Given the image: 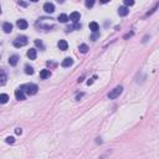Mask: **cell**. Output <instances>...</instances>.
Listing matches in <instances>:
<instances>
[{"label":"cell","mask_w":159,"mask_h":159,"mask_svg":"<svg viewBox=\"0 0 159 159\" xmlns=\"http://www.w3.org/2000/svg\"><path fill=\"white\" fill-rule=\"evenodd\" d=\"M14 142H15V138H14V137H8V138H6V143H9V144H12Z\"/></svg>","instance_id":"obj_25"},{"label":"cell","mask_w":159,"mask_h":159,"mask_svg":"<svg viewBox=\"0 0 159 159\" xmlns=\"http://www.w3.org/2000/svg\"><path fill=\"white\" fill-rule=\"evenodd\" d=\"M128 12H129V10H128V8H127V6H119V9H118V15L119 16H127V15H128Z\"/></svg>","instance_id":"obj_10"},{"label":"cell","mask_w":159,"mask_h":159,"mask_svg":"<svg viewBox=\"0 0 159 159\" xmlns=\"http://www.w3.org/2000/svg\"><path fill=\"white\" fill-rule=\"evenodd\" d=\"M57 20H58L60 23H67L68 20H70V17H68L66 14H61V15H58Z\"/></svg>","instance_id":"obj_17"},{"label":"cell","mask_w":159,"mask_h":159,"mask_svg":"<svg viewBox=\"0 0 159 159\" xmlns=\"http://www.w3.org/2000/svg\"><path fill=\"white\" fill-rule=\"evenodd\" d=\"M83 96V93H80V95H77V96H76V101H78L80 98H81V97Z\"/></svg>","instance_id":"obj_30"},{"label":"cell","mask_w":159,"mask_h":159,"mask_svg":"<svg viewBox=\"0 0 159 159\" xmlns=\"http://www.w3.org/2000/svg\"><path fill=\"white\" fill-rule=\"evenodd\" d=\"M122 91H123V87H122V86H117V87H114L111 92H108V98H109V100H114V98H117V97L122 93Z\"/></svg>","instance_id":"obj_3"},{"label":"cell","mask_w":159,"mask_h":159,"mask_svg":"<svg viewBox=\"0 0 159 159\" xmlns=\"http://www.w3.org/2000/svg\"><path fill=\"white\" fill-rule=\"evenodd\" d=\"M26 44H28V37L26 36H19V37H16V39L12 41V45H14V47H16V49L23 47Z\"/></svg>","instance_id":"obj_2"},{"label":"cell","mask_w":159,"mask_h":159,"mask_svg":"<svg viewBox=\"0 0 159 159\" xmlns=\"http://www.w3.org/2000/svg\"><path fill=\"white\" fill-rule=\"evenodd\" d=\"M3 30H4L5 34H9V32L12 31V25L10 23H4L3 24Z\"/></svg>","instance_id":"obj_12"},{"label":"cell","mask_w":159,"mask_h":159,"mask_svg":"<svg viewBox=\"0 0 159 159\" xmlns=\"http://www.w3.org/2000/svg\"><path fill=\"white\" fill-rule=\"evenodd\" d=\"M16 25H17V28L20 29V30H25V29H28L29 23L25 20V19H20V20H17Z\"/></svg>","instance_id":"obj_6"},{"label":"cell","mask_w":159,"mask_h":159,"mask_svg":"<svg viewBox=\"0 0 159 159\" xmlns=\"http://www.w3.org/2000/svg\"><path fill=\"white\" fill-rule=\"evenodd\" d=\"M78 50H80V52H82V54H86V52L88 51V46L86 45V44H81V45L78 46Z\"/></svg>","instance_id":"obj_19"},{"label":"cell","mask_w":159,"mask_h":159,"mask_svg":"<svg viewBox=\"0 0 159 159\" xmlns=\"http://www.w3.org/2000/svg\"><path fill=\"white\" fill-rule=\"evenodd\" d=\"M98 37H100V32H93V34H92V36H91V40H92V41H96Z\"/></svg>","instance_id":"obj_24"},{"label":"cell","mask_w":159,"mask_h":159,"mask_svg":"<svg viewBox=\"0 0 159 159\" xmlns=\"http://www.w3.org/2000/svg\"><path fill=\"white\" fill-rule=\"evenodd\" d=\"M6 83V74H5V70H1L0 71V85L4 86Z\"/></svg>","instance_id":"obj_14"},{"label":"cell","mask_w":159,"mask_h":159,"mask_svg":"<svg viewBox=\"0 0 159 159\" xmlns=\"http://www.w3.org/2000/svg\"><path fill=\"white\" fill-rule=\"evenodd\" d=\"M96 78H97L96 76H93V77H92V78H90V80H88V81H87V85H88V86H91L92 83H93V82H95V80H96Z\"/></svg>","instance_id":"obj_27"},{"label":"cell","mask_w":159,"mask_h":159,"mask_svg":"<svg viewBox=\"0 0 159 159\" xmlns=\"http://www.w3.org/2000/svg\"><path fill=\"white\" fill-rule=\"evenodd\" d=\"M23 88H24V91H25V93L29 95V96H34V95H36L37 91H39V87H37V85H35V83L23 85Z\"/></svg>","instance_id":"obj_1"},{"label":"cell","mask_w":159,"mask_h":159,"mask_svg":"<svg viewBox=\"0 0 159 159\" xmlns=\"http://www.w3.org/2000/svg\"><path fill=\"white\" fill-rule=\"evenodd\" d=\"M17 62H19V56H17V55H12V56L9 58V63H10L11 66H16Z\"/></svg>","instance_id":"obj_16"},{"label":"cell","mask_w":159,"mask_h":159,"mask_svg":"<svg viewBox=\"0 0 159 159\" xmlns=\"http://www.w3.org/2000/svg\"><path fill=\"white\" fill-rule=\"evenodd\" d=\"M148 37H149V36H144V37H143V42H147V40H148Z\"/></svg>","instance_id":"obj_31"},{"label":"cell","mask_w":159,"mask_h":159,"mask_svg":"<svg viewBox=\"0 0 159 159\" xmlns=\"http://www.w3.org/2000/svg\"><path fill=\"white\" fill-rule=\"evenodd\" d=\"M15 97H16V100H19V101H24L25 100V91H24L23 86L19 87L16 91H15Z\"/></svg>","instance_id":"obj_4"},{"label":"cell","mask_w":159,"mask_h":159,"mask_svg":"<svg viewBox=\"0 0 159 159\" xmlns=\"http://www.w3.org/2000/svg\"><path fill=\"white\" fill-rule=\"evenodd\" d=\"M72 65H74V60H72L71 57H66L62 62H61V66H62V67H70V66H72Z\"/></svg>","instance_id":"obj_9"},{"label":"cell","mask_w":159,"mask_h":159,"mask_svg":"<svg viewBox=\"0 0 159 159\" xmlns=\"http://www.w3.org/2000/svg\"><path fill=\"white\" fill-rule=\"evenodd\" d=\"M90 30H91L92 32H98L100 25H98L96 21H92V23H90Z\"/></svg>","instance_id":"obj_13"},{"label":"cell","mask_w":159,"mask_h":159,"mask_svg":"<svg viewBox=\"0 0 159 159\" xmlns=\"http://www.w3.org/2000/svg\"><path fill=\"white\" fill-rule=\"evenodd\" d=\"M15 133H16V134H21V133H23V129H21V128H16V129H15Z\"/></svg>","instance_id":"obj_28"},{"label":"cell","mask_w":159,"mask_h":159,"mask_svg":"<svg viewBox=\"0 0 159 159\" xmlns=\"http://www.w3.org/2000/svg\"><path fill=\"white\" fill-rule=\"evenodd\" d=\"M44 10L46 12H49V14H52V12L55 11V5L52 3H45L44 4Z\"/></svg>","instance_id":"obj_7"},{"label":"cell","mask_w":159,"mask_h":159,"mask_svg":"<svg viewBox=\"0 0 159 159\" xmlns=\"http://www.w3.org/2000/svg\"><path fill=\"white\" fill-rule=\"evenodd\" d=\"M80 19H81V14H80V12H77V11L71 12V15H70V20H71L72 23L77 24L80 21Z\"/></svg>","instance_id":"obj_5"},{"label":"cell","mask_w":159,"mask_h":159,"mask_svg":"<svg viewBox=\"0 0 159 159\" xmlns=\"http://www.w3.org/2000/svg\"><path fill=\"white\" fill-rule=\"evenodd\" d=\"M35 45H36V47H39L40 50H45V45H44V42L41 40H39V39L35 40Z\"/></svg>","instance_id":"obj_18"},{"label":"cell","mask_w":159,"mask_h":159,"mask_svg":"<svg viewBox=\"0 0 159 159\" xmlns=\"http://www.w3.org/2000/svg\"><path fill=\"white\" fill-rule=\"evenodd\" d=\"M85 5L87 6V8H92V6L95 5V1H93V0H91V1H90V0H87V1L85 3Z\"/></svg>","instance_id":"obj_23"},{"label":"cell","mask_w":159,"mask_h":159,"mask_svg":"<svg viewBox=\"0 0 159 159\" xmlns=\"http://www.w3.org/2000/svg\"><path fill=\"white\" fill-rule=\"evenodd\" d=\"M8 100H9V96H8L6 93H1V95H0V103L4 104V103L8 102Z\"/></svg>","instance_id":"obj_20"},{"label":"cell","mask_w":159,"mask_h":159,"mask_svg":"<svg viewBox=\"0 0 159 159\" xmlns=\"http://www.w3.org/2000/svg\"><path fill=\"white\" fill-rule=\"evenodd\" d=\"M50 76H51V72H50V70H46V68H45V70H41V71H40V77H41L42 80L49 78Z\"/></svg>","instance_id":"obj_11"},{"label":"cell","mask_w":159,"mask_h":159,"mask_svg":"<svg viewBox=\"0 0 159 159\" xmlns=\"http://www.w3.org/2000/svg\"><path fill=\"white\" fill-rule=\"evenodd\" d=\"M133 4H134L133 0H124V5L125 6H131V5H133Z\"/></svg>","instance_id":"obj_26"},{"label":"cell","mask_w":159,"mask_h":159,"mask_svg":"<svg viewBox=\"0 0 159 159\" xmlns=\"http://www.w3.org/2000/svg\"><path fill=\"white\" fill-rule=\"evenodd\" d=\"M25 74L26 75H32L34 74V68L31 67V66H29V65H26V66H25Z\"/></svg>","instance_id":"obj_21"},{"label":"cell","mask_w":159,"mask_h":159,"mask_svg":"<svg viewBox=\"0 0 159 159\" xmlns=\"http://www.w3.org/2000/svg\"><path fill=\"white\" fill-rule=\"evenodd\" d=\"M19 5H21V6H28V3H24V1H19Z\"/></svg>","instance_id":"obj_29"},{"label":"cell","mask_w":159,"mask_h":159,"mask_svg":"<svg viewBox=\"0 0 159 159\" xmlns=\"http://www.w3.org/2000/svg\"><path fill=\"white\" fill-rule=\"evenodd\" d=\"M36 56H37V52H36L35 49H30V50L28 51V57L30 58V60H35Z\"/></svg>","instance_id":"obj_15"},{"label":"cell","mask_w":159,"mask_h":159,"mask_svg":"<svg viewBox=\"0 0 159 159\" xmlns=\"http://www.w3.org/2000/svg\"><path fill=\"white\" fill-rule=\"evenodd\" d=\"M158 6H159V3H157V4L154 5V8H153V9H152L150 11H148V12H147V15H145V16H149V15H152L153 12H155V10L158 9Z\"/></svg>","instance_id":"obj_22"},{"label":"cell","mask_w":159,"mask_h":159,"mask_svg":"<svg viewBox=\"0 0 159 159\" xmlns=\"http://www.w3.org/2000/svg\"><path fill=\"white\" fill-rule=\"evenodd\" d=\"M57 46H58V49L62 50V51H66V50L68 49V44H67L66 40H60L58 44H57Z\"/></svg>","instance_id":"obj_8"}]
</instances>
